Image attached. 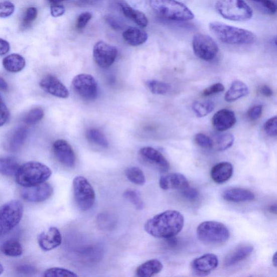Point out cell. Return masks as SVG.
Instances as JSON below:
<instances>
[{
  "label": "cell",
  "mask_w": 277,
  "mask_h": 277,
  "mask_svg": "<svg viewBox=\"0 0 277 277\" xmlns=\"http://www.w3.org/2000/svg\"><path fill=\"white\" fill-rule=\"evenodd\" d=\"M92 18V14L89 12L81 14L77 19V23H76L77 29L78 30L84 29Z\"/></svg>",
  "instance_id": "f6af8a7d"
},
{
  "label": "cell",
  "mask_w": 277,
  "mask_h": 277,
  "mask_svg": "<svg viewBox=\"0 0 277 277\" xmlns=\"http://www.w3.org/2000/svg\"><path fill=\"white\" fill-rule=\"evenodd\" d=\"M260 92L266 97H271L273 94L272 89L267 85L262 86L260 88Z\"/></svg>",
  "instance_id": "11a10c76"
},
{
  "label": "cell",
  "mask_w": 277,
  "mask_h": 277,
  "mask_svg": "<svg viewBox=\"0 0 277 277\" xmlns=\"http://www.w3.org/2000/svg\"><path fill=\"white\" fill-rule=\"evenodd\" d=\"M87 140L98 146L107 148L108 147V142L106 137L99 129L96 128L89 129L86 133Z\"/></svg>",
  "instance_id": "1f68e13d"
},
{
  "label": "cell",
  "mask_w": 277,
  "mask_h": 277,
  "mask_svg": "<svg viewBox=\"0 0 277 277\" xmlns=\"http://www.w3.org/2000/svg\"><path fill=\"white\" fill-rule=\"evenodd\" d=\"M124 41L131 46H138L146 43L148 34L138 28L129 27L122 33Z\"/></svg>",
  "instance_id": "cb8c5ba5"
},
{
  "label": "cell",
  "mask_w": 277,
  "mask_h": 277,
  "mask_svg": "<svg viewBox=\"0 0 277 277\" xmlns=\"http://www.w3.org/2000/svg\"><path fill=\"white\" fill-rule=\"evenodd\" d=\"M23 214L24 206L18 200H11L0 206V238L19 224Z\"/></svg>",
  "instance_id": "52a82bcc"
},
{
  "label": "cell",
  "mask_w": 277,
  "mask_h": 277,
  "mask_svg": "<svg viewBox=\"0 0 277 277\" xmlns=\"http://www.w3.org/2000/svg\"><path fill=\"white\" fill-rule=\"evenodd\" d=\"M43 275L45 277H77L78 275L70 270L61 267L47 269Z\"/></svg>",
  "instance_id": "d590c367"
},
{
  "label": "cell",
  "mask_w": 277,
  "mask_h": 277,
  "mask_svg": "<svg viewBox=\"0 0 277 277\" xmlns=\"http://www.w3.org/2000/svg\"><path fill=\"white\" fill-rule=\"evenodd\" d=\"M38 16V10L35 8L27 9L22 21V26L26 28L30 26L36 19Z\"/></svg>",
  "instance_id": "60d3db41"
},
{
  "label": "cell",
  "mask_w": 277,
  "mask_h": 277,
  "mask_svg": "<svg viewBox=\"0 0 277 277\" xmlns=\"http://www.w3.org/2000/svg\"><path fill=\"white\" fill-rule=\"evenodd\" d=\"M117 54L116 48L102 41L96 43L93 48V58L96 64L102 68H108L115 61Z\"/></svg>",
  "instance_id": "8fae6325"
},
{
  "label": "cell",
  "mask_w": 277,
  "mask_h": 277,
  "mask_svg": "<svg viewBox=\"0 0 277 277\" xmlns=\"http://www.w3.org/2000/svg\"><path fill=\"white\" fill-rule=\"evenodd\" d=\"M233 172V166L230 163L221 162L214 165L212 168L211 177L216 183L223 184L231 178Z\"/></svg>",
  "instance_id": "44dd1931"
},
{
  "label": "cell",
  "mask_w": 277,
  "mask_h": 277,
  "mask_svg": "<svg viewBox=\"0 0 277 277\" xmlns=\"http://www.w3.org/2000/svg\"><path fill=\"white\" fill-rule=\"evenodd\" d=\"M260 6L267 13L274 15L276 12V5L272 0H250Z\"/></svg>",
  "instance_id": "ee69618b"
},
{
  "label": "cell",
  "mask_w": 277,
  "mask_h": 277,
  "mask_svg": "<svg viewBox=\"0 0 277 277\" xmlns=\"http://www.w3.org/2000/svg\"><path fill=\"white\" fill-rule=\"evenodd\" d=\"M183 197L189 201H195L199 196V193L195 189L190 188L189 187L183 189L182 192Z\"/></svg>",
  "instance_id": "681fc988"
},
{
  "label": "cell",
  "mask_w": 277,
  "mask_h": 277,
  "mask_svg": "<svg viewBox=\"0 0 277 277\" xmlns=\"http://www.w3.org/2000/svg\"><path fill=\"white\" fill-rule=\"evenodd\" d=\"M52 186L45 182L36 186L23 188L21 191V196L27 202L40 203L49 199L53 195Z\"/></svg>",
  "instance_id": "7c38bea8"
},
{
  "label": "cell",
  "mask_w": 277,
  "mask_h": 277,
  "mask_svg": "<svg viewBox=\"0 0 277 277\" xmlns=\"http://www.w3.org/2000/svg\"><path fill=\"white\" fill-rule=\"evenodd\" d=\"M72 84L74 91L85 100H94L98 95V84L92 75L80 74L76 75Z\"/></svg>",
  "instance_id": "30bf717a"
},
{
  "label": "cell",
  "mask_w": 277,
  "mask_h": 277,
  "mask_svg": "<svg viewBox=\"0 0 277 277\" xmlns=\"http://www.w3.org/2000/svg\"><path fill=\"white\" fill-rule=\"evenodd\" d=\"M3 66L7 71L18 73L22 71L26 65L25 58L18 54H12L5 58Z\"/></svg>",
  "instance_id": "83f0119b"
},
{
  "label": "cell",
  "mask_w": 277,
  "mask_h": 277,
  "mask_svg": "<svg viewBox=\"0 0 277 277\" xmlns=\"http://www.w3.org/2000/svg\"><path fill=\"white\" fill-rule=\"evenodd\" d=\"M264 129L267 134L275 136L277 134V117L276 116L269 119L264 124Z\"/></svg>",
  "instance_id": "7bdbcfd3"
},
{
  "label": "cell",
  "mask_w": 277,
  "mask_h": 277,
  "mask_svg": "<svg viewBox=\"0 0 277 277\" xmlns=\"http://www.w3.org/2000/svg\"><path fill=\"white\" fill-rule=\"evenodd\" d=\"M195 141L199 147L205 149H212L213 142L212 138L203 133H198L195 137Z\"/></svg>",
  "instance_id": "ab89813d"
},
{
  "label": "cell",
  "mask_w": 277,
  "mask_h": 277,
  "mask_svg": "<svg viewBox=\"0 0 277 277\" xmlns=\"http://www.w3.org/2000/svg\"><path fill=\"white\" fill-rule=\"evenodd\" d=\"M163 268L161 261L157 259H151L145 262L138 266L135 274L138 277H150L160 273Z\"/></svg>",
  "instance_id": "d4e9b609"
},
{
  "label": "cell",
  "mask_w": 277,
  "mask_h": 277,
  "mask_svg": "<svg viewBox=\"0 0 277 277\" xmlns=\"http://www.w3.org/2000/svg\"><path fill=\"white\" fill-rule=\"evenodd\" d=\"M159 186L164 190H183L189 186L188 179L180 173H172L162 177Z\"/></svg>",
  "instance_id": "ffe728a7"
},
{
  "label": "cell",
  "mask_w": 277,
  "mask_h": 277,
  "mask_svg": "<svg viewBox=\"0 0 277 277\" xmlns=\"http://www.w3.org/2000/svg\"><path fill=\"white\" fill-rule=\"evenodd\" d=\"M138 155L145 163L154 166L161 172H166L170 169V164L165 157L158 150L151 147L141 149Z\"/></svg>",
  "instance_id": "4fadbf2b"
},
{
  "label": "cell",
  "mask_w": 277,
  "mask_h": 277,
  "mask_svg": "<svg viewBox=\"0 0 277 277\" xmlns=\"http://www.w3.org/2000/svg\"><path fill=\"white\" fill-rule=\"evenodd\" d=\"M147 84L151 92L156 94H166L171 88L170 85L167 83L156 80H149L147 81Z\"/></svg>",
  "instance_id": "e575fe53"
},
{
  "label": "cell",
  "mask_w": 277,
  "mask_h": 277,
  "mask_svg": "<svg viewBox=\"0 0 277 277\" xmlns=\"http://www.w3.org/2000/svg\"><path fill=\"white\" fill-rule=\"evenodd\" d=\"M10 50V45L8 41L0 38V56L8 53Z\"/></svg>",
  "instance_id": "816d5d0a"
},
{
  "label": "cell",
  "mask_w": 277,
  "mask_h": 277,
  "mask_svg": "<svg viewBox=\"0 0 277 277\" xmlns=\"http://www.w3.org/2000/svg\"><path fill=\"white\" fill-rule=\"evenodd\" d=\"M216 10L221 16L233 22L250 20L253 11L244 0H217Z\"/></svg>",
  "instance_id": "5b68a950"
},
{
  "label": "cell",
  "mask_w": 277,
  "mask_h": 277,
  "mask_svg": "<svg viewBox=\"0 0 277 277\" xmlns=\"http://www.w3.org/2000/svg\"><path fill=\"white\" fill-rule=\"evenodd\" d=\"M9 116L10 112L8 107L4 102H0V127L4 126L8 121Z\"/></svg>",
  "instance_id": "c3c4849f"
},
{
  "label": "cell",
  "mask_w": 277,
  "mask_h": 277,
  "mask_svg": "<svg viewBox=\"0 0 277 277\" xmlns=\"http://www.w3.org/2000/svg\"><path fill=\"white\" fill-rule=\"evenodd\" d=\"M194 53L200 59L210 61L217 57L218 45L211 37L204 34H197L192 41Z\"/></svg>",
  "instance_id": "9c48e42d"
},
{
  "label": "cell",
  "mask_w": 277,
  "mask_h": 277,
  "mask_svg": "<svg viewBox=\"0 0 277 277\" xmlns=\"http://www.w3.org/2000/svg\"><path fill=\"white\" fill-rule=\"evenodd\" d=\"M262 113V106L259 105L253 106L249 109L247 115L250 120L255 121L260 118Z\"/></svg>",
  "instance_id": "7dc6e473"
},
{
  "label": "cell",
  "mask_w": 277,
  "mask_h": 277,
  "mask_svg": "<svg viewBox=\"0 0 277 277\" xmlns=\"http://www.w3.org/2000/svg\"><path fill=\"white\" fill-rule=\"evenodd\" d=\"M214 103L211 101H195L192 105V109L196 116L203 117L210 114L214 109Z\"/></svg>",
  "instance_id": "d6a6232c"
},
{
  "label": "cell",
  "mask_w": 277,
  "mask_h": 277,
  "mask_svg": "<svg viewBox=\"0 0 277 277\" xmlns=\"http://www.w3.org/2000/svg\"><path fill=\"white\" fill-rule=\"evenodd\" d=\"M126 176L129 181L137 185H143L146 183V178L142 170L137 167L128 168L125 172Z\"/></svg>",
  "instance_id": "836d02e7"
},
{
  "label": "cell",
  "mask_w": 277,
  "mask_h": 277,
  "mask_svg": "<svg viewBox=\"0 0 277 277\" xmlns=\"http://www.w3.org/2000/svg\"><path fill=\"white\" fill-rule=\"evenodd\" d=\"M123 197L132 204L137 210H142L144 203L138 193L133 190H128L124 192Z\"/></svg>",
  "instance_id": "74e56055"
},
{
  "label": "cell",
  "mask_w": 277,
  "mask_h": 277,
  "mask_svg": "<svg viewBox=\"0 0 277 277\" xmlns=\"http://www.w3.org/2000/svg\"><path fill=\"white\" fill-rule=\"evenodd\" d=\"M119 5L124 16L132 20L135 24L142 28L147 27L149 20L143 12L131 8L124 2H120Z\"/></svg>",
  "instance_id": "484cf974"
},
{
  "label": "cell",
  "mask_w": 277,
  "mask_h": 277,
  "mask_svg": "<svg viewBox=\"0 0 277 277\" xmlns=\"http://www.w3.org/2000/svg\"><path fill=\"white\" fill-rule=\"evenodd\" d=\"M73 187L75 202L79 209L83 211L91 209L95 203V194L88 180L84 177H76Z\"/></svg>",
  "instance_id": "ba28073f"
},
{
  "label": "cell",
  "mask_w": 277,
  "mask_h": 277,
  "mask_svg": "<svg viewBox=\"0 0 277 277\" xmlns=\"http://www.w3.org/2000/svg\"><path fill=\"white\" fill-rule=\"evenodd\" d=\"M99 1L100 0H78L77 4L80 6H86L93 5Z\"/></svg>",
  "instance_id": "9f6ffc18"
},
{
  "label": "cell",
  "mask_w": 277,
  "mask_h": 277,
  "mask_svg": "<svg viewBox=\"0 0 277 277\" xmlns=\"http://www.w3.org/2000/svg\"><path fill=\"white\" fill-rule=\"evenodd\" d=\"M209 28L216 37L226 44L249 45L253 43L255 39L252 32L222 23H211Z\"/></svg>",
  "instance_id": "7a4b0ae2"
},
{
  "label": "cell",
  "mask_w": 277,
  "mask_h": 277,
  "mask_svg": "<svg viewBox=\"0 0 277 277\" xmlns=\"http://www.w3.org/2000/svg\"><path fill=\"white\" fill-rule=\"evenodd\" d=\"M97 221L99 226L102 229H110L115 225V219L111 214L108 213L100 214L97 218Z\"/></svg>",
  "instance_id": "f35d334b"
},
{
  "label": "cell",
  "mask_w": 277,
  "mask_h": 277,
  "mask_svg": "<svg viewBox=\"0 0 277 277\" xmlns=\"http://www.w3.org/2000/svg\"><path fill=\"white\" fill-rule=\"evenodd\" d=\"M224 90L225 87L223 84H221V83H217V84H214L206 88L203 92L202 95L204 96H209L218 93L223 92Z\"/></svg>",
  "instance_id": "bcb514c9"
},
{
  "label": "cell",
  "mask_w": 277,
  "mask_h": 277,
  "mask_svg": "<svg viewBox=\"0 0 277 277\" xmlns=\"http://www.w3.org/2000/svg\"><path fill=\"white\" fill-rule=\"evenodd\" d=\"M52 174L50 168L37 162H29L20 166L16 175L17 183L28 188L46 182Z\"/></svg>",
  "instance_id": "277c9868"
},
{
  "label": "cell",
  "mask_w": 277,
  "mask_h": 277,
  "mask_svg": "<svg viewBox=\"0 0 277 277\" xmlns=\"http://www.w3.org/2000/svg\"><path fill=\"white\" fill-rule=\"evenodd\" d=\"M9 88L8 83L2 77H0V90L6 91Z\"/></svg>",
  "instance_id": "6f0895ef"
},
{
  "label": "cell",
  "mask_w": 277,
  "mask_h": 277,
  "mask_svg": "<svg viewBox=\"0 0 277 277\" xmlns=\"http://www.w3.org/2000/svg\"><path fill=\"white\" fill-rule=\"evenodd\" d=\"M277 258H276V252H275L273 256V258H272V263H273V265H274V266L275 267H276V266H277Z\"/></svg>",
  "instance_id": "94428289"
},
{
  "label": "cell",
  "mask_w": 277,
  "mask_h": 277,
  "mask_svg": "<svg viewBox=\"0 0 277 277\" xmlns=\"http://www.w3.org/2000/svg\"><path fill=\"white\" fill-rule=\"evenodd\" d=\"M66 10L63 6L53 5L51 8V13L52 17L58 18L63 16L65 13Z\"/></svg>",
  "instance_id": "f907efd6"
},
{
  "label": "cell",
  "mask_w": 277,
  "mask_h": 277,
  "mask_svg": "<svg viewBox=\"0 0 277 277\" xmlns=\"http://www.w3.org/2000/svg\"><path fill=\"white\" fill-rule=\"evenodd\" d=\"M4 271V268L3 265L0 262V275H1Z\"/></svg>",
  "instance_id": "6125c7cd"
},
{
  "label": "cell",
  "mask_w": 277,
  "mask_h": 277,
  "mask_svg": "<svg viewBox=\"0 0 277 277\" xmlns=\"http://www.w3.org/2000/svg\"><path fill=\"white\" fill-rule=\"evenodd\" d=\"M2 101H3V99L2 98V96H0V102H2Z\"/></svg>",
  "instance_id": "be15d7a7"
},
{
  "label": "cell",
  "mask_w": 277,
  "mask_h": 277,
  "mask_svg": "<svg viewBox=\"0 0 277 277\" xmlns=\"http://www.w3.org/2000/svg\"><path fill=\"white\" fill-rule=\"evenodd\" d=\"M20 166L15 158L0 156V174L8 177L16 176Z\"/></svg>",
  "instance_id": "f1b7e54d"
},
{
  "label": "cell",
  "mask_w": 277,
  "mask_h": 277,
  "mask_svg": "<svg viewBox=\"0 0 277 277\" xmlns=\"http://www.w3.org/2000/svg\"><path fill=\"white\" fill-rule=\"evenodd\" d=\"M107 22L109 25L115 30L121 29L122 25L112 17L107 18Z\"/></svg>",
  "instance_id": "db71d44e"
},
{
  "label": "cell",
  "mask_w": 277,
  "mask_h": 277,
  "mask_svg": "<svg viewBox=\"0 0 277 277\" xmlns=\"http://www.w3.org/2000/svg\"><path fill=\"white\" fill-rule=\"evenodd\" d=\"M40 86L44 91L58 98L66 99L69 95L66 87L55 76H45L40 82Z\"/></svg>",
  "instance_id": "2e32d148"
},
{
  "label": "cell",
  "mask_w": 277,
  "mask_h": 277,
  "mask_svg": "<svg viewBox=\"0 0 277 277\" xmlns=\"http://www.w3.org/2000/svg\"><path fill=\"white\" fill-rule=\"evenodd\" d=\"M253 249V246L250 244L239 245L226 256L224 266L230 267L238 264L246 259L252 253Z\"/></svg>",
  "instance_id": "d6986e66"
},
{
  "label": "cell",
  "mask_w": 277,
  "mask_h": 277,
  "mask_svg": "<svg viewBox=\"0 0 277 277\" xmlns=\"http://www.w3.org/2000/svg\"><path fill=\"white\" fill-rule=\"evenodd\" d=\"M214 136L213 148L217 151H224L232 147L234 142V136L230 133L220 131Z\"/></svg>",
  "instance_id": "f546056e"
},
{
  "label": "cell",
  "mask_w": 277,
  "mask_h": 277,
  "mask_svg": "<svg viewBox=\"0 0 277 277\" xmlns=\"http://www.w3.org/2000/svg\"><path fill=\"white\" fill-rule=\"evenodd\" d=\"M15 11V6L10 2L0 3V18L11 17Z\"/></svg>",
  "instance_id": "b9f144b4"
},
{
  "label": "cell",
  "mask_w": 277,
  "mask_h": 277,
  "mask_svg": "<svg viewBox=\"0 0 277 277\" xmlns=\"http://www.w3.org/2000/svg\"><path fill=\"white\" fill-rule=\"evenodd\" d=\"M217 256L212 253L205 254L194 260L191 268L194 273L198 276H206L218 266Z\"/></svg>",
  "instance_id": "5bb4252c"
},
{
  "label": "cell",
  "mask_w": 277,
  "mask_h": 277,
  "mask_svg": "<svg viewBox=\"0 0 277 277\" xmlns=\"http://www.w3.org/2000/svg\"><path fill=\"white\" fill-rule=\"evenodd\" d=\"M222 197L228 202L233 203L250 202L255 198L252 192L241 188L227 189L223 192Z\"/></svg>",
  "instance_id": "603a6c76"
},
{
  "label": "cell",
  "mask_w": 277,
  "mask_h": 277,
  "mask_svg": "<svg viewBox=\"0 0 277 277\" xmlns=\"http://www.w3.org/2000/svg\"><path fill=\"white\" fill-rule=\"evenodd\" d=\"M184 218L176 210H168L149 219L145 224V230L158 238L174 237L183 230Z\"/></svg>",
  "instance_id": "6da1fadb"
},
{
  "label": "cell",
  "mask_w": 277,
  "mask_h": 277,
  "mask_svg": "<svg viewBox=\"0 0 277 277\" xmlns=\"http://www.w3.org/2000/svg\"><path fill=\"white\" fill-rule=\"evenodd\" d=\"M38 242L39 246L43 251H51L61 245V232L58 228L51 227L38 235Z\"/></svg>",
  "instance_id": "e0dca14e"
},
{
  "label": "cell",
  "mask_w": 277,
  "mask_h": 277,
  "mask_svg": "<svg viewBox=\"0 0 277 277\" xmlns=\"http://www.w3.org/2000/svg\"><path fill=\"white\" fill-rule=\"evenodd\" d=\"M28 135V129L26 127H19L10 135L5 144L7 150L16 152L22 148Z\"/></svg>",
  "instance_id": "7402d4cb"
},
{
  "label": "cell",
  "mask_w": 277,
  "mask_h": 277,
  "mask_svg": "<svg viewBox=\"0 0 277 277\" xmlns=\"http://www.w3.org/2000/svg\"><path fill=\"white\" fill-rule=\"evenodd\" d=\"M48 1L53 5H57L62 2H64L65 0H48Z\"/></svg>",
  "instance_id": "680465c9"
},
{
  "label": "cell",
  "mask_w": 277,
  "mask_h": 277,
  "mask_svg": "<svg viewBox=\"0 0 277 277\" xmlns=\"http://www.w3.org/2000/svg\"><path fill=\"white\" fill-rule=\"evenodd\" d=\"M269 211L271 213L276 214V205H272L269 207Z\"/></svg>",
  "instance_id": "91938a15"
},
{
  "label": "cell",
  "mask_w": 277,
  "mask_h": 277,
  "mask_svg": "<svg viewBox=\"0 0 277 277\" xmlns=\"http://www.w3.org/2000/svg\"><path fill=\"white\" fill-rule=\"evenodd\" d=\"M44 111L40 107L34 108L27 114L24 118L25 122L27 124H34L43 119Z\"/></svg>",
  "instance_id": "8d00e7d4"
},
{
  "label": "cell",
  "mask_w": 277,
  "mask_h": 277,
  "mask_svg": "<svg viewBox=\"0 0 277 277\" xmlns=\"http://www.w3.org/2000/svg\"><path fill=\"white\" fill-rule=\"evenodd\" d=\"M2 252L6 255L11 257H18L23 253L22 245L16 240L6 241L1 246Z\"/></svg>",
  "instance_id": "4dcf8cb0"
},
{
  "label": "cell",
  "mask_w": 277,
  "mask_h": 277,
  "mask_svg": "<svg viewBox=\"0 0 277 277\" xmlns=\"http://www.w3.org/2000/svg\"><path fill=\"white\" fill-rule=\"evenodd\" d=\"M249 93V89L244 82L235 80L232 82L229 89L225 95V100L227 102H233L243 98Z\"/></svg>",
  "instance_id": "4316f807"
},
{
  "label": "cell",
  "mask_w": 277,
  "mask_h": 277,
  "mask_svg": "<svg viewBox=\"0 0 277 277\" xmlns=\"http://www.w3.org/2000/svg\"><path fill=\"white\" fill-rule=\"evenodd\" d=\"M197 237L203 243L217 245L225 243L230 238V232L223 223L207 221L201 223L197 229Z\"/></svg>",
  "instance_id": "8992f818"
},
{
  "label": "cell",
  "mask_w": 277,
  "mask_h": 277,
  "mask_svg": "<svg viewBox=\"0 0 277 277\" xmlns=\"http://www.w3.org/2000/svg\"><path fill=\"white\" fill-rule=\"evenodd\" d=\"M149 3L152 10L166 20L183 22L195 18L188 7L177 0H149Z\"/></svg>",
  "instance_id": "3957f363"
},
{
  "label": "cell",
  "mask_w": 277,
  "mask_h": 277,
  "mask_svg": "<svg viewBox=\"0 0 277 277\" xmlns=\"http://www.w3.org/2000/svg\"><path fill=\"white\" fill-rule=\"evenodd\" d=\"M18 271L23 273H35L36 272V268L34 266L29 265H25L23 266H20L18 268Z\"/></svg>",
  "instance_id": "f5cc1de1"
},
{
  "label": "cell",
  "mask_w": 277,
  "mask_h": 277,
  "mask_svg": "<svg viewBox=\"0 0 277 277\" xmlns=\"http://www.w3.org/2000/svg\"><path fill=\"white\" fill-rule=\"evenodd\" d=\"M53 153L57 160L68 168H72L75 164L76 157L71 145L65 140L55 141L53 145Z\"/></svg>",
  "instance_id": "9a60e30c"
},
{
  "label": "cell",
  "mask_w": 277,
  "mask_h": 277,
  "mask_svg": "<svg viewBox=\"0 0 277 277\" xmlns=\"http://www.w3.org/2000/svg\"><path fill=\"white\" fill-rule=\"evenodd\" d=\"M236 121L234 112L228 109L219 110L212 118L213 126L218 131H224L230 129Z\"/></svg>",
  "instance_id": "ac0fdd59"
}]
</instances>
